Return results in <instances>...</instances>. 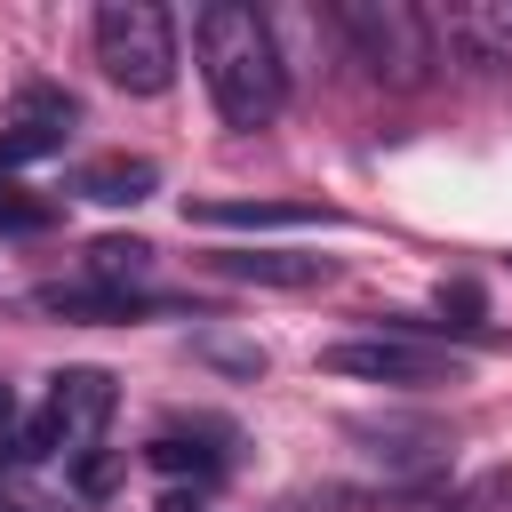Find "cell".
<instances>
[{"label":"cell","mask_w":512,"mask_h":512,"mask_svg":"<svg viewBox=\"0 0 512 512\" xmlns=\"http://www.w3.org/2000/svg\"><path fill=\"white\" fill-rule=\"evenodd\" d=\"M152 184H160V168L152 160H128V152H104V160H88L72 176V192L96 200V208H136V200H152Z\"/></svg>","instance_id":"cell-9"},{"label":"cell","mask_w":512,"mask_h":512,"mask_svg":"<svg viewBox=\"0 0 512 512\" xmlns=\"http://www.w3.org/2000/svg\"><path fill=\"white\" fill-rule=\"evenodd\" d=\"M192 48H200V80L224 112V128H264L288 104V56L272 16L240 8V0H208L192 16Z\"/></svg>","instance_id":"cell-1"},{"label":"cell","mask_w":512,"mask_h":512,"mask_svg":"<svg viewBox=\"0 0 512 512\" xmlns=\"http://www.w3.org/2000/svg\"><path fill=\"white\" fill-rule=\"evenodd\" d=\"M112 376L104 368H64L56 384H48V400H40V416L32 424H16V464H40V456H64V464H80L88 448H96V432L112 424Z\"/></svg>","instance_id":"cell-4"},{"label":"cell","mask_w":512,"mask_h":512,"mask_svg":"<svg viewBox=\"0 0 512 512\" xmlns=\"http://www.w3.org/2000/svg\"><path fill=\"white\" fill-rule=\"evenodd\" d=\"M320 360H328L336 376H352V384H392V392H432V384H456V376H464V360H456L448 344L400 336V328L344 336V344H328Z\"/></svg>","instance_id":"cell-5"},{"label":"cell","mask_w":512,"mask_h":512,"mask_svg":"<svg viewBox=\"0 0 512 512\" xmlns=\"http://www.w3.org/2000/svg\"><path fill=\"white\" fill-rule=\"evenodd\" d=\"M72 120H80V104L64 96V88H16V120L0 128V176L8 168H24V160H48V152H64L72 144Z\"/></svg>","instance_id":"cell-6"},{"label":"cell","mask_w":512,"mask_h":512,"mask_svg":"<svg viewBox=\"0 0 512 512\" xmlns=\"http://www.w3.org/2000/svg\"><path fill=\"white\" fill-rule=\"evenodd\" d=\"M432 40H440L456 64L496 72V64H512V0H472V8H448V16H432Z\"/></svg>","instance_id":"cell-7"},{"label":"cell","mask_w":512,"mask_h":512,"mask_svg":"<svg viewBox=\"0 0 512 512\" xmlns=\"http://www.w3.org/2000/svg\"><path fill=\"white\" fill-rule=\"evenodd\" d=\"M48 224H56V200H48V192H24V184L0 176V232L32 240V232H48Z\"/></svg>","instance_id":"cell-14"},{"label":"cell","mask_w":512,"mask_h":512,"mask_svg":"<svg viewBox=\"0 0 512 512\" xmlns=\"http://www.w3.org/2000/svg\"><path fill=\"white\" fill-rule=\"evenodd\" d=\"M208 440H232V432H224V424H192V432H152L144 464H152V472H192V480H216V472H224V448H208Z\"/></svg>","instance_id":"cell-10"},{"label":"cell","mask_w":512,"mask_h":512,"mask_svg":"<svg viewBox=\"0 0 512 512\" xmlns=\"http://www.w3.org/2000/svg\"><path fill=\"white\" fill-rule=\"evenodd\" d=\"M192 224L224 232H288V224H328L320 200H192Z\"/></svg>","instance_id":"cell-8"},{"label":"cell","mask_w":512,"mask_h":512,"mask_svg":"<svg viewBox=\"0 0 512 512\" xmlns=\"http://www.w3.org/2000/svg\"><path fill=\"white\" fill-rule=\"evenodd\" d=\"M88 280L96 288H144L152 280V248L136 232H104V240H88Z\"/></svg>","instance_id":"cell-12"},{"label":"cell","mask_w":512,"mask_h":512,"mask_svg":"<svg viewBox=\"0 0 512 512\" xmlns=\"http://www.w3.org/2000/svg\"><path fill=\"white\" fill-rule=\"evenodd\" d=\"M88 40H96L104 80L128 88V96H160L176 80V24L152 0H104L96 24H88Z\"/></svg>","instance_id":"cell-3"},{"label":"cell","mask_w":512,"mask_h":512,"mask_svg":"<svg viewBox=\"0 0 512 512\" xmlns=\"http://www.w3.org/2000/svg\"><path fill=\"white\" fill-rule=\"evenodd\" d=\"M232 280H264V288H312V280H328L336 264L328 256H264V248H240V256H216Z\"/></svg>","instance_id":"cell-13"},{"label":"cell","mask_w":512,"mask_h":512,"mask_svg":"<svg viewBox=\"0 0 512 512\" xmlns=\"http://www.w3.org/2000/svg\"><path fill=\"white\" fill-rule=\"evenodd\" d=\"M72 480H80V496H104V488L120 480V456H96V448H88V456L72 464Z\"/></svg>","instance_id":"cell-16"},{"label":"cell","mask_w":512,"mask_h":512,"mask_svg":"<svg viewBox=\"0 0 512 512\" xmlns=\"http://www.w3.org/2000/svg\"><path fill=\"white\" fill-rule=\"evenodd\" d=\"M0 448H16V392L0 384Z\"/></svg>","instance_id":"cell-17"},{"label":"cell","mask_w":512,"mask_h":512,"mask_svg":"<svg viewBox=\"0 0 512 512\" xmlns=\"http://www.w3.org/2000/svg\"><path fill=\"white\" fill-rule=\"evenodd\" d=\"M328 32L344 40V56H352L376 88H424V80L440 72L432 16L408 8V0H336V8H328Z\"/></svg>","instance_id":"cell-2"},{"label":"cell","mask_w":512,"mask_h":512,"mask_svg":"<svg viewBox=\"0 0 512 512\" xmlns=\"http://www.w3.org/2000/svg\"><path fill=\"white\" fill-rule=\"evenodd\" d=\"M440 312H456L448 328H480V280H440Z\"/></svg>","instance_id":"cell-15"},{"label":"cell","mask_w":512,"mask_h":512,"mask_svg":"<svg viewBox=\"0 0 512 512\" xmlns=\"http://www.w3.org/2000/svg\"><path fill=\"white\" fill-rule=\"evenodd\" d=\"M152 296L144 288H96V280H80V288H40V312H64V320H128V312H144Z\"/></svg>","instance_id":"cell-11"}]
</instances>
